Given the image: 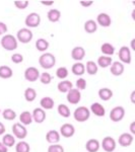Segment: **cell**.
I'll return each instance as SVG.
<instances>
[{"mask_svg": "<svg viewBox=\"0 0 135 152\" xmlns=\"http://www.w3.org/2000/svg\"><path fill=\"white\" fill-rule=\"evenodd\" d=\"M39 64L44 69H51L56 64V58L51 53H45L39 58Z\"/></svg>", "mask_w": 135, "mask_h": 152, "instance_id": "1", "label": "cell"}, {"mask_svg": "<svg viewBox=\"0 0 135 152\" xmlns=\"http://www.w3.org/2000/svg\"><path fill=\"white\" fill-rule=\"evenodd\" d=\"M1 46L6 51H13L18 48V40L12 35H5L1 39Z\"/></svg>", "mask_w": 135, "mask_h": 152, "instance_id": "2", "label": "cell"}, {"mask_svg": "<svg viewBox=\"0 0 135 152\" xmlns=\"http://www.w3.org/2000/svg\"><path fill=\"white\" fill-rule=\"evenodd\" d=\"M75 121L79 122V123H83V122L87 121L90 117V111L87 107H78L74 111L73 114Z\"/></svg>", "mask_w": 135, "mask_h": 152, "instance_id": "3", "label": "cell"}, {"mask_svg": "<svg viewBox=\"0 0 135 152\" xmlns=\"http://www.w3.org/2000/svg\"><path fill=\"white\" fill-rule=\"evenodd\" d=\"M26 26L28 28H37L41 23V16L36 12H32L26 18Z\"/></svg>", "mask_w": 135, "mask_h": 152, "instance_id": "4", "label": "cell"}, {"mask_svg": "<svg viewBox=\"0 0 135 152\" xmlns=\"http://www.w3.org/2000/svg\"><path fill=\"white\" fill-rule=\"evenodd\" d=\"M18 40L23 44H28L33 40V33L29 28H21L18 31Z\"/></svg>", "mask_w": 135, "mask_h": 152, "instance_id": "5", "label": "cell"}, {"mask_svg": "<svg viewBox=\"0 0 135 152\" xmlns=\"http://www.w3.org/2000/svg\"><path fill=\"white\" fill-rule=\"evenodd\" d=\"M81 99V94L77 88H71L67 92V102L71 104H76Z\"/></svg>", "mask_w": 135, "mask_h": 152, "instance_id": "6", "label": "cell"}, {"mask_svg": "<svg viewBox=\"0 0 135 152\" xmlns=\"http://www.w3.org/2000/svg\"><path fill=\"white\" fill-rule=\"evenodd\" d=\"M40 77V71L36 67H29L24 71V78L29 82H35Z\"/></svg>", "mask_w": 135, "mask_h": 152, "instance_id": "7", "label": "cell"}, {"mask_svg": "<svg viewBox=\"0 0 135 152\" xmlns=\"http://www.w3.org/2000/svg\"><path fill=\"white\" fill-rule=\"evenodd\" d=\"M125 116V110L123 107H115L110 113V119L113 122H120Z\"/></svg>", "mask_w": 135, "mask_h": 152, "instance_id": "8", "label": "cell"}, {"mask_svg": "<svg viewBox=\"0 0 135 152\" xmlns=\"http://www.w3.org/2000/svg\"><path fill=\"white\" fill-rule=\"evenodd\" d=\"M12 132H13L14 136L18 137V139H24L28 135L26 127L21 123H15L12 126Z\"/></svg>", "mask_w": 135, "mask_h": 152, "instance_id": "9", "label": "cell"}, {"mask_svg": "<svg viewBox=\"0 0 135 152\" xmlns=\"http://www.w3.org/2000/svg\"><path fill=\"white\" fill-rule=\"evenodd\" d=\"M118 56H119V59L122 63H126V64L131 63V52H130V49L128 47L123 46L120 48Z\"/></svg>", "mask_w": 135, "mask_h": 152, "instance_id": "10", "label": "cell"}, {"mask_svg": "<svg viewBox=\"0 0 135 152\" xmlns=\"http://www.w3.org/2000/svg\"><path fill=\"white\" fill-rule=\"evenodd\" d=\"M102 147L106 152H113L116 148V141L112 137H105L102 142Z\"/></svg>", "mask_w": 135, "mask_h": 152, "instance_id": "11", "label": "cell"}, {"mask_svg": "<svg viewBox=\"0 0 135 152\" xmlns=\"http://www.w3.org/2000/svg\"><path fill=\"white\" fill-rule=\"evenodd\" d=\"M32 117H33V121H35L38 124H42L46 119L45 110H43L42 107H36L32 114Z\"/></svg>", "mask_w": 135, "mask_h": 152, "instance_id": "12", "label": "cell"}, {"mask_svg": "<svg viewBox=\"0 0 135 152\" xmlns=\"http://www.w3.org/2000/svg\"><path fill=\"white\" fill-rule=\"evenodd\" d=\"M75 133V129L73 127V125L71 124H64L61 126L60 128V134L65 138H70L72 137Z\"/></svg>", "mask_w": 135, "mask_h": 152, "instance_id": "13", "label": "cell"}, {"mask_svg": "<svg viewBox=\"0 0 135 152\" xmlns=\"http://www.w3.org/2000/svg\"><path fill=\"white\" fill-rule=\"evenodd\" d=\"M97 23L100 24L103 28H108V26H111L112 20L111 18L109 16V14L107 13H100L97 18Z\"/></svg>", "mask_w": 135, "mask_h": 152, "instance_id": "14", "label": "cell"}, {"mask_svg": "<svg viewBox=\"0 0 135 152\" xmlns=\"http://www.w3.org/2000/svg\"><path fill=\"white\" fill-rule=\"evenodd\" d=\"M118 142H119V144L122 147H128L131 145L132 142H133V136L129 133H123L119 137Z\"/></svg>", "mask_w": 135, "mask_h": 152, "instance_id": "15", "label": "cell"}, {"mask_svg": "<svg viewBox=\"0 0 135 152\" xmlns=\"http://www.w3.org/2000/svg\"><path fill=\"white\" fill-rule=\"evenodd\" d=\"M85 56V50L82 47H75L71 51V57L75 61H81Z\"/></svg>", "mask_w": 135, "mask_h": 152, "instance_id": "16", "label": "cell"}, {"mask_svg": "<svg viewBox=\"0 0 135 152\" xmlns=\"http://www.w3.org/2000/svg\"><path fill=\"white\" fill-rule=\"evenodd\" d=\"M90 112L97 117H104L105 114H106L105 107L101 104H99V102H95V104L90 105Z\"/></svg>", "mask_w": 135, "mask_h": 152, "instance_id": "17", "label": "cell"}, {"mask_svg": "<svg viewBox=\"0 0 135 152\" xmlns=\"http://www.w3.org/2000/svg\"><path fill=\"white\" fill-rule=\"evenodd\" d=\"M46 140L50 144H56L60 140V134L56 130H51L46 135Z\"/></svg>", "mask_w": 135, "mask_h": 152, "instance_id": "18", "label": "cell"}, {"mask_svg": "<svg viewBox=\"0 0 135 152\" xmlns=\"http://www.w3.org/2000/svg\"><path fill=\"white\" fill-rule=\"evenodd\" d=\"M111 73L114 76H120L124 72V65L120 62H113L111 65Z\"/></svg>", "mask_w": 135, "mask_h": 152, "instance_id": "19", "label": "cell"}, {"mask_svg": "<svg viewBox=\"0 0 135 152\" xmlns=\"http://www.w3.org/2000/svg\"><path fill=\"white\" fill-rule=\"evenodd\" d=\"M100 142L97 139H90L87 144H85V148L88 152H98L100 149Z\"/></svg>", "mask_w": 135, "mask_h": 152, "instance_id": "20", "label": "cell"}, {"mask_svg": "<svg viewBox=\"0 0 135 152\" xmlns=\"http://www.w3.org/2000/svg\"><path fill=\"white\" fill-rule=\"evenodd\" d=\"M98 29V24L94 19H88L84 23V31L87 34H94Z\"/></svg>", "mask_w": 135, "mask_h": 152, "instance_id": "21", "label": "cell"}, {"mask_svg": "<svg viewBox=\"0 0 135 152\" xmlns=\"http://www.w3.org/2000/svg\"><path fill=\"white\" fill-rule=\"evenodd\" d=\"M99 96L100 99L102 100H105V102H107V100L111 99L112 96H113V91L111 89H109V88L107 87H104V88H101L99 90Z\"/></svg>", "mask_w": 135, "mask_h": 152, "instance_id": "22", "label": "cell"}, {"mask_svg": "<svg viewBox=\"0 0 135 152\" xmlns=\"http://www.w3.org/2000/svg\"><path fill=\"white\" fill-rule=\"evenodd\" d=\"M40 104L43 110H51L54 107V100L51 97L45 96L40 100Z\"/></svg>", "mask_w": 135, "mask_h": 152, "instance_id": "23", "label": "cell"}, {"mask_svg": "<svg viewBox=\"0 0 135 152\" xmlns=\"http://www.w3.org/2000/svg\"><path fill=\"white\" fill-rule=\"evenodd\" d=\"M113 63L112 61V57H109V56H101L98 59V65L102 68H107L109 66H111Z\"/></svg>", "mask_w": 135, "mask_h": 152, "instance_id": "24", "label": "cell"}, {"mask_svg": "<svg viewBox=\"0 0 135 152\" xmlns=\"http://www.w3.org/2000/svg\"><path fill=\"white\" fill-rule=\"evenodd\" d=\"M47 18L51 23H57L61 18V12L58 9H51L48 11Z\"/></svg>", "mask_w": 135, "mask_h": 152, "instance_id": "25", "label": "cell"}, {"mask_svg": "<svg viewBox=\"0 0 135 152\" xmlns=\"http://www.w3.org/2000/svg\"><path fill=\"white\" fill-rule=\"evenodd\" d=\"M72 87H73L72 83H71L70 81H68V80H62L61 82L58 83V86H57L58 90L60 92H62V94H64V92H68Z\"/></svg>", "mask_w": 135, "mask_h": 152, "instance_id": "26", "label": "cell"}, {"mask_svg": "<svg viewBox=\"0 0 135 152\" xmlns=\"http://www.w3.org/2000/svg\"><path fill=\"white\" fill-rule=\"evenodd\" d=\"M101 51H102V53L104 54V55L112 57V55L115 53V48H114V46L111 45L110 43H105V44H103L102 47H101Z\"/></svg>", "mask_w": 135, "mask_h": 152, "instance_id": "27", "label": "cell"}, {"mask_svg": "<svg viewBox=\"0 0 135 152\" xmlns=\"http://www.w3.org/2000/svg\"><path fill=\"white\" fill-rule=\"evenodd\" d=\"M71 71L74 75L77 76H81L84 74L85 72V66L82 64V63H75L74 65L71 68Z\"/></svg>", "mask_w": 135, "mask_h": 152, "instance_id": "28", "label": "cell"}, {"mask_svg": "<svg viewBox=\"0 0 135 152\" xmlns=\"http://www.w3.org/2000/svg\"><path fill=\"white\" fill-rule=\"evenodd\" d=\"M19 120H21L23 125H31L32 122H33V117H32V114L29 112L24 111L19 116Z\"/></svg>", "mask_w": 135, "mask_h": 152, "instance_id": "29", "label": "cell"}, {"mask_svg": "<svg viewBox=\"0 0 135 152\" xmlns=\"http://www.w3.org/2000/svg\"><path fill=\"white\" fill-rule=\"evenodd\" d=\"M12 70L8 66H0V78L3 79H8V78L12 77Z\"/></svg>", "mask_w": 135, "mask_h": 152, "instance_id": "30", "label": "cell"}, {"mask_svg": "<svg viewBox=\"0 0 135 152\" xmlns=\"http://www.w3.org/2000/svg\"><path fill=\"white\" fill-rule=\"evenodd\" d=\"M36 48L40 52H45L49 48V42L46 41L45 39H38L36 42Z\"/></svg>", "mask_w": 135, "mask_h": 152, "instance_id": "31", "label": "cell"}, {"mask_svg": "<svg viewBox=\"0 0 135 152\" xmlns=\"http://www.w3.org/2000/svg\"><path fill=\"white\" fill-rule=\"evenodd\" d=\"M36 97H37L36 90L34 89V88H31V87L26 88V91H24V99H26V102H34V100L36 99Z\"/></svg>", "mask_w": 135, "mask_h": 152, "instance_id": "32", "label": "cell"}, {"mask_svg": "<svg viewBox=\"0 0 135 152\" xmlns=\"http://www.w3.org/2000/svg\"><path fill=\"white\" fill-rule=\"evenodd\" d=\"M2 143H3L7 148H8V147H12L15 144V139H14V137L12 136V135L6 134V135H4L3 138H2Z\"/></svg>", "mask_w": 135, "mask_h": 152, "instance_id": "33", "label": "cell"}, {"mask_svg": "<svg viewBox=\"0 0 135 152\" xmlns=\"http://www.w3.org/2000/svg\"><path fill=\"white\" fill-rule=\"evenodd\" d=\"M57 111H58V114L63 118H68L70 116V110L66 104H59Z\"/></svg>", "mask_w": 135, "mask_h": 152, "instance_id": "34", "label": "cell"}, {"mask_svg": "<svg viewBox=\"0 0 135 152\" xmlns=\"http://www.w3.org/2000/svg\"><path fill=\"white\" fill-rule=\"evenodd\" d=\"M87 72L90 75H95L98 73V65L94 61L87 62Z\"/></svg>", "mask_w": 135, "mask_h": 152, "instance_id": "35", "label": "cell"}, {"mask_svg": "<svg viewBox=\"0 0 135 152\" xmlns=\"http://www.w3.org/2000/svg\"><path fill=\"white\" fill-rule=\"evenodd\" d=\"M2 116L7 121H12L16 118V113L11 109H6L2 112Z\"/></svg>", "mask_w": 135, "mask_h": 152, "instance_id": "36", "label": "cell"}, {"mask_svg": "<svg viewBox=\"0 0 135 152\" xmlns=\"http://www.w3.org/2000/svg\"><path fill=\"white\" fill-rule=\"evenodd\" d=\"M15 151L16 152H29V145L26 143V142L21 141L16 144Z\"/></svg>", "mask_w": 135, "mask_h": 152, "instance_id": "37", "label": "cell"}, {"mask_svg": "<svg viewBox=\"0 0 135 152\" xmlns=\"http://www.w3.org/2000/svg\"><path fill=\"white\" fill-rule=\"evenodd\" d=\"M56 76L59 79H65L68 76V70L66 67H59L56 71Z\"/></svg>", "mask_w": 135, "mask_h": 152, "instance_id": "38", "label": "cell"}, {"mask_svg": "<svg viewBox=\"0 0 135 152\" xmlns=\"http://www.w3.org/2000/svg\"><path fill=\"white\" fill-rule=\"evenodd\" d=\"M40 81L43 83V84H50L51 81H52V77H51V75L49 74L48 72H44L40 74Z\"/></svg>", "mask_w": 135, "mask_h": 152, "instance_id": "39", "label": "cell"}, {"mask_svg": "<svg viewBox=\"0 0 135 152\" xmlns=\"http://www.w3.org/2000/svg\"><path fill=\"white\" fill-rule=\"evenodd\" d=\"M14 6L18 9H26L29 6V1L28 0H15Z\"/></svg>", "mask_w": 135, "mask_h": 152, "instance_id": "40", "label": "cell"}, {"mask_svg": "<svg viewBox=\"0 0 135 152\" xmlns=\"http://www.w3.org/2000/svg\"><path fill=\"white\" fill-rule=\"evenodd\" d=\"M48 152H64V148L59 144H52L49 146Z\"/></svg>", "mask_w": 135, "mask_h": 152, "instance_id": "41", "label": "cell"}, {"mask_svg": "<svg viewBox=\"0 0 135 152\" xmlns=\"http://www.w3.org/2000/svg\"><path fill=\"white\" fill-rule=\"evenodd\" d=\"M11 61L13 63H15V64H19V63H21L23 61V55H21V54H18V53L13 54V55L11 56Z\"/></svg>", "mask_w": 135, "mask_h": 152, "instance_id": "42", "label": "cell"}, {"mask_svg": "<svg viewBox=\"0 0 135 152\" xmlns=\"http://www.w3.org/2000/svg\"><path fill=\"white\" fill-rule=\"evenodd\" d=\"M76 87H77L78 90L85 89V87H87V81H85V79H83V78H79V79H77Z\"/></svg>", "mask_w": 135, "mask_h": 152, "instance_id": "43", "label": "cell"}, {"mask_svg": "<svg viewBox=\"0 0 135 152\" xmlns=\"http://www.w3.org/2000/svg\"><path fill=\"white\" fill-rule=\"evenodd\" d=\"M6 31H7V26L4 23H1V21H0V36L4 35Z\"/></svg>", "mask_w": 135, "mask_h": 152, "instance_id": "44", "label": "cell"}, {"mask_svg": "<svg viewBox=\"0 0 135 152\" xmlns=\"http://www.w3.org/2000/svg\"><path fill=\"white\" fill-rule=\"evenodd\" d=\"M92 3H94V1H92V0H90V1H83V0H81L80 1V4L83 7H90V5H92Z\"/></svg>", "mask_w": 135, "mask_h": 152, "instance_id": "45", "label": "cell"}, {"mask_svg": "<svg viewBox=\"0 0 135 152\" xmlns=\"http://www.w3.org/2000/svg\"><path fill=\"white\" fill-rule=\"evenodd\" d=\"M0 152H8L7 151V147L2 142H0Z\"/></svg>", "mask_w": 135, "mask_h": 152, "instance_id": "46", "label": "cell"}, {"mask_svg": "<svg viewBox=\"0 0 135 152\" xmlns=\"http://www.w3.org/2000/svg\"><path fill=\"white\" fill-rule=\"evenodd\" d=\"M4 133H5V127H4V125L0 122V136L3 135Z\"/></svg>", "mask_w": 135, "mask_h": 152, "instance_id": "47", "label": "cell"}, {"mask_svg": "<svg viewBox=\"0 0 135 152\" xmlns=\"http://www.w3.org/2000/svg\"><path fill=\"white\" fill-rule=\"evenodd\" d=\"M130 131H131V135L135 134V122H132L131 125H130Z\"/></svg>", "mask_w": 135, "mask_h": 152, "instance_id": "48", "label": "cell"}, {"mask_svg": "<svg viewBox=\"0 0 135 152\" xmlns=\"http://www.w3.org/2000/svg\"><path fill=\"white\" fill-rule=\"evenodd\" d=\"M41 3L43 4V5H49V6H51V5H53L54 4V1H41Z\"/></svg>", "mask_w": 135, "mask_h": 152, "instance_id": "49", "label": "cell"}, {"mask_svg": "<svg viewBox=\"0 0 135 152\" xmlns=\"http://www.w3.org/2000/svg\"><path fill=\"white\" fill-rule=\"evenodd\" d=\"M134 95H135V90H133V91H132V94H131V102H135V100H134Z\"/></svg>", "mask_w": 135, "mask_h": 152, "instance_id": "50", "label": "cell"}, {"mask_svg": "<svg viewBox=\"0 0 135 152\" xmlns=\"http://www.w3.org/2000/svg\"><path fill=\"white\" fill-rule=\"evenodd\" d=\"M131 47H132V49H133V50H135V47H134V40L131 42Z\"/></svg>", "mask_w": 135, "mask_h": 152, "instance_id": "51", "label": "cell"}, {"mask_svg": "<svg viewBox=\"0 0 135 152\" xmlns=\"http://www.w3.org/2000/svg\"><path fill=\"white\" fill-rule=\"evenodd\" d=\"M0 113H1V111H0Z\"/></svg>", "mask_w": 135, "mask_h": 152, "instance_id": "52", "label": "cell"}]
</instances>
